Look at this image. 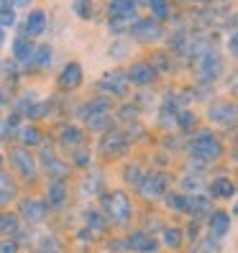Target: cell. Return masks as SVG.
<instances>
[{
	"instance_id": "52",
	"label": "cell",
	"mask_w": 238,
	"mask_h": 253,
	"mask_svg": "<svg viewBox=\"0 0 238 253\" xmlns=\"http://www.w3.org/2000/svg\"><path fill=\"white\" fill-rule=\"evenodd\" d=\"M3 164H5V159H3V154H0V171H3Z\"/></svg>"
},
{
	"instance_id": "56",
	"label": "cell",
	"mask_w": 238,
	"mask_h": 253,
	"mask_svg": "<svg viewBox=\"0 0 238 253\" xmlns=\"http://www.w3.org/2000/svg\"><path fill=\"white\" fill-rule=\"evenodd\" d=\"M34 253H41V251H34Z\"/></svg>"
},
{
	"instance_id": "13",
	"label": "cell",
	"mask_w": 238,
	"mask_h": 253,
	"mask_svg": "<svg viewBox=\"0 0 238 253\" xmlns=\"http://www.w3.org/2000/svg\"><path fill=\"white\" fill-rule=\"evenodd\" d=\"M207 233L215 241H223L231 233V215L226 210H213L210 217H207Z\"/></svg>"
},
{
	"instance_id": "23",
	"label": "cell",
	"mask_w": 238,
	"mask_h": 253,
	"mask_svg": "<svg viewBox=\"0 0 238 253\" xmlns=\"http://www.w3.org/2000/svg\"><path fill=\"white\" fill-rule=\"evenodd\" d=\"M207 189H210V197H215V200H231L236 195V184L228 176H215V179L207 184Z\"/></svg>"
},
{
	"instance_id": "3",
	"label": "cell",
	"mask_w": 238,
	"mask_h": 253,
	"mask_svg": "<svg viewBox=\"0 0 238 253\" xmlns=\"http://www.w3.org/2000/svg\"><path fill=\"white\" fill-rule=\"evenodd\" d=\"M223 72H226V62H223V56L215 49L207 51L192 64V77H195V82H202V84H215L223 77Z\"/></svg>"
},
{
	"instance_id": "44",
	"label": "cell",
	"mask_w": 238,
	"mask_h": 253,
	"mask_svg": "<svg viewBox=\"0 0 238 253\" xmlns=\"http://www.w3.org/2000/svg\"><path fill=\"white\" fill-rule=\"evenodd\" d=\"M226 46H228V54H231L233 59H238V28H233V31H231Z\"/></svg>"
},
{
	"instance_id": "1",
	"label": "cell",
	"mask_w": 238,
	"mask_h": 253,
	"mask_svg": "<svg viewBox=\"0 0 238 253\" xmlns=\"http://www.w3.org/2000/svg\"><path fill=\"white\" fill-rule=\"evenodd\" d=\"M187 154L197 161H218L223 156V141L218 138V133L213 128H202L197 133H192L187 141Z\"/></svg>"
},
{
	"instance_id": "12",
	"label": "cell",
	"mask_w": 238,
	"mask_h": 253,
	"mask_svg": "<svg viewBox=\"0 0 238 253\" xmlns=\"http://www.w3.org/2000/svg\"><path fill=\"white\" fill-rule=\"evenodd\" d=\"M47 26H49L47 13H44L41 8H34V10H28V16L23 21V36L36 39V36H41L44 31H47Z\"/></svg>"
},
{
	"instance_id": "15",
	"label": "cell",
	"mask_w": 238,
	"mask_h": 253,
	"mask_svg": "<svg viewBox=\"0 0 238 253\" xmlns=\"http://www.w3.org/2000/svg\"><path fill=\"white\" fill-rule=\"evenodd\" d=\"M34 51H36V43L28 39V36H16L13 39V43H10V54H13V59H16L18 64H31L34 62Z\"/></svg>"
},
{
	"instance_id": "48",
	"label": "cell",
	"mask_w": 238,
	"mask_h": 253,
	"mask_svg": "<svg viewBox=\"0 0 238 253\" xmlns=\"http://www.w3.org/2000/svg\"><path fill=\"white\" fill-rule=\"evenodd\" d=\"M0 72L3 74H8V77H16V62H0Z\"/></svg>"
},
{
	"instance_id": "28",
	"label": "cell",
	"mask_w": 238,
	"mask_h": 253,
	"mask_svg": "<svg viewBox=\"0 0 238 253\" xmlns=\"http://www.w3.org/2000/svg\"><path fill=\"white\" fill-rule=\"evenodd\" d=\"M85 123L90 128V133H108V130L115 128V118H113V113H102V115H95Z\"/></svg>"
},
{
	"instance_id": "9",
	"label": "cell",
	"mask_w": 238,
	"mask_h": 253,
	"mask_svg": "<svg viewBox=\"0 0 238 253\" xmlns=\"http://www.w3.org/2000/svg\"><path fill=\"white\" fill-rule=\"evenodd\" d=\"M8 161H10V167L16 169L21 176H26V179H34V176L39 174L36 159H34V154L28 151L26 146H16V148H10V151H8Z\"/></svg>"
},
{
	"instance_id": "33",
	"label": "cell",
	"mask_w": 238,
	"mask_h": 253,
	"mask_svg": "<svg viewBox=\"0 0 238 253\" xmlns=\"http://www.w3.org/2000/svg\"><path fill=\"white\" fill-rule=\"evenodd\" d=\"M51 59H54V51H51V46L49 43H36V51H34V67H39V69H47L49 64H51Z\"/></svg>"
},
{
	"instance_id": "34",
	"label": "cell",
	"mask_w": 238,
	"mask_h": 253,
	"mask_svg": "<svg viewBox=\"0 0 238 253\" xmlns=\"http://www.w3.org/2000/svg\"><path fill=\"white\" fill-rule=\"evenodd\" d=\"M205 189V179L200 174H185L182 176V192H187V195H202Z\"/></svg>"
},
{
	"instance_id": "55",
	"label": "cell",
	"mask_w": 238,
	"mask_h": 253,
	"mask_svg": "<svg viewBox=\"0 0 238 253\" xmlns=\"http://www.w3.org/2000/svg\"><path fill=\"white\" fill-rule=\"evenodd\" d=\"M5 3H8V0H0V8H3V5H5Z\"/></svg>"
},
{
	"instance_id": "11",
	"label": "cell",
	"mask_w": 238,
	"mask_h": 253,
	"mask_svg": "<svg viewBox=\"0 0 238 253\" xmlns=\"http://www.w3.org/2000/svg\"><path fill=\"white\" fill-rule=\"evenodd\" d=\"M82 80H85L82 64L80 62H67L62 67V72H59V77H56V87L62 92H74V90L82 87Z\"/></svg>"
},
{
	"instance_id": "41",
	"label": "cell",
	"mask_w": 238,
	"mask_h": 253,
	"mask_svg": "<svg viewBox=\"0 0 238 253\" xmlns=\"http://www.w3.org/2000/svg\"><path fill=\"white\" fill-rule=\"evenodd\" d=\"M128 21H123V18H118V16H108V31L110 34H115V36H123V34H128Z\"/></svg>"
},
{
	"instance_id": "43",
	"label": "cell",
	"mask_w": 238,
	"mask_h": 253,
	"mask_svg": "<svg viewBox=\"0 0 238 253\" xmlns=\"http://www.w3.org/2000/svg\"><path fill=\"white\" fill-rule=\"evenodd\" d=\"M108 54H110V59H123V56L128 54V43H126V41H113L110 49H108Z\"/></svg>"
},
{
	"instance_id": "38",
	"label": "cell",
	"mask_w": 238,
	"mask_h": 253,
	"mask_svg": "<svg viewBox=\"0 0 238 253\" xmlns=\"http://www.w3.org/2000/svg\"><path fill=\"white\" fill-rule=\"evenodd\" d=\"M85 220H87V225L95 228V230H105L108 228V215H102L100 210H87Z\"/></svg>"
},
{
	"instance_id": "40",
	"label": "cell",
	"mask_w": 238,
	"mask_h": 253,
	"mask_svg": "<svg viewBox=\"0 0 238 253\" xmlns=\"http://www.w3.org/2000/svg\"><path fill=\"white\" fill-rule=\"evenodd\" d=\"M18 23V18H16V8H13L10 3H5L3 8H0V26L3 28H13Z\"/></svg>"
},
{
	"instance_id": "29",
	"label": "cell",
	"mask_w": 238,
	"mask_h": 253,
	"mask_svg": "<svg viewBox=\"0 0 238 253\" xmlns=\"http://www.w3.org/2000/svg\"><path fill=\"white\" fill-rule=\"evenodd\" d=\"M18 141L26 146V148H31V146H41L44 136H41V130L36 126H21L18 130Z\"/></svg>"
},
{
	"instance_id": "54",
	"label": "cell",
	"mask_w": 238,
	"mask_h": 253,
	"mask_svg": "<svg viewBox=\"0 0 238 253\" xmlns=\"http://www.w3.org/2000/svg\"><path fill=\"white\" fill-rule=\"evenodd\" d=\"M233 212L238 215V200H236V205H233Z\"/></svg>"
},
{
	"instance_id": "35",
	"label": "cell",
	"mask_w": 238,
	"mask_h": 253,
	"mask_svg": "<svg viewBox=\"0 0 238 253\" xmlns=\"http://www.w3.org/2000/svg\"><path fill=\"white\" fill-rule=\"evenodd\" d=\"M123 176H126V182L131 184V187H141V182H143V176H146V171H143V167L141 164H128V167L123 169Z\"/></svg>"
},
{
	"instance_id": "42",
	"label": "cell",
	"mask_w": 238,
	"mask_h": 253,
	"mask_svg": "<svg viewBox=\"0 0 238 253\" xmlns=\"http://www.w3.org/2000/svg\"><path fill=\"white\" fill-rule=\"evenodd\" d=\"M49 113H51L49 102H34V105H31V110L26 113V118H31V121H39V118H47Z\"/></svg>"
},
{
	"instance_id": "16",
	"label": "cell",
	"mask_w": 238,
	"mask_h": 253,
	"mask_svg": "<svg viewBox=\"0 0 238 253\" xmlns=\"http://www.w3.org/2000/svg\"><path fill=\"white\" fill-rule=\"evenodd\" d=\"M59 143H62L64 148H69V151H77V148H82V146H85V133H82V128L72 126V123L59 126Z\"/></svg>"
},
{
	"instance_id": "31",
	"label": "cell",
	"mask_w": 238,
	"mask_h": 253,
	"mask_svg": "<svg viewBox=\"0 0 238 253\" xmlns=\"http://www.w3.org/2000/svg\"><path fill=\"white\" fill-rule=\"evenodd\" d=\"M72 13L80 21H93L95 18V0H72Z\"/></svg>"
},
{
	"instance_id": "26",
	"label": "cell",
	"mask_w": 238,
	"mask_h": 253,
	"mask_svg": "<svg viewBox=\"0 0 238 253\" xmlns=\"http://www.w3.org/2000/svg\"><path fill=\"white\" fill-rule=\"evenodd\" d=\"M213 202L207 195H190V215L192 217H210Z\"/></svg>"
},
{
	"instance_id": "25",
	"label": "cell",
	"mask_w": 238,
	"mask_h": 253,
	"mask_svg": "<svg viewBox=\"0 0 238 253\" xmlns=\"http://www.w3.org/2000/svg\"><path fill=\"white\" fill-rule=\"evenodd\" d=\"M143 8H148V16L156 18V21H161V23L169 21V18H172V13H174L172 0H146Z\"/></svg>"
},
{
	"instance_id": "24",
	"label": "cell",
	"mask_w": 238,
	"mask_h": 253,
	"mask_svg": "<svg viewBox=\"0 0 238 253\" xmlns=\"http://www.w3.org/2000/svg\"><path fill=\"white\" fill-rule=\"evenodd\" d=\"M67 200V187H64V179H51L49 182V189H47V205L49 210H59Z\"/></svg>"
},
{
	"instance_id": "47",
	"label": "cell",
	"mask_w": 238,
	"mask_h": 253,
	"mask_svg": "<svg viewBox=\"0 0 238 253\" xmlns=\"http://www.w3.org/2000/svg\"><path fill=\"white\" fill-rule=\"evenodd\" d=\"M87 161H90V154H87L85 148H77V151H74V164H80V167H87Z\"/></svg>"
},
{
	"instance_id": "8",
	"label": "cell",
	"mask_w": 238,
	"mask_h": 253,
	"mask_svg": "<svg viewBox=\"0 0 238 253\" xmlns=\"http://www.w3.org/2000/svg\"><path fill=\"white\" fill-rule=\"evenodd\" d=\"M172 184V176L167 171H146L143 182L139 187V195L146 200H159V197H167V189Z\"/></svg>"
},
{
	"instance_id": "19",
	"label": "cell",
	"mask_w": 238,
	"mask_h": 253,
	"mask_svg": "<svg viewBox=\"0 0 238 253\" xmlns=\"http://www.w3.org/2000/svg\"><path fill=\"white\" fill-rule=\"evenodd\" d=\"M41 164L51 174V179H64V176L69 174V167L51 151V148H41Z\"/></svg>"
},
{
	"instance_id": "14",
	"label": "cell",
	"mask_w": 238,
	"mask_h": 253,
	"mask_svg": "<svg viewBox=\"0 0 238 253\" xmlns=\"http://www.w3.org/2000/svg\"><path fill=\"white\" fill-rule=\"evenodd\" d=\"M139 0H110L108 3V16H118V18H123L128 23H133L139 16Z\"/></svg>"
},
{
	"instance_id": "27",
	"label": "cell",
	"mask_w": 238,
	"mask_h": 253,
	"mask_svg": "<svg viewBox=\"0 0 238 253\" xmlns=\"http://www.w3.org/2000/svg\"><path fill=\"white\" fill-rule=\"evenodd\" d=\"M167 207L172 212H180V215H190V195L187 192H167V197H164Z\"/></svg>"
},
{
	"instance_id": "37",
	"label": "cell",
	"mask_w": 238,
	"mask_h": 253,
	"mask_svg": "<svg viewBox=\"0 0 238 253\" xmlns=\"http://www.w3.org/2000/svg\"><path fill=\"white\" fill-rule=\"evenodd\" d=\"M18 130H21V115H18V113H10L5 121H3V130H0V138L18 136Z\"/></svg>"
},
{
	"instance_id": "49",
	"label": "cell",
	"mask_w": 238,
	"mask_h": 253,
	"mask_svg": "<svg viewBox=\"0 0 238 253\" xmlns=\"http://www.w3.org/2000/svg\"><path fill=\"white\" fill-rule=\"evenodd\" d=\"M8 3L16 8V10H23V8H28V5H34V0H8Z\"/></svg>"
},
{
	"instance_id": "18",
	"label": "cell",
	"mask_w": 238,
	"mask_h": 253,
	"mask_svg": "<svg viewBox=\"0 0 238 253\" xmlns=\"http://www.w3.org/2000/svg\"><path fill=\"white\" fill-rule=\"evenodd\" d=\"M128 248L139 253H159V241L154 235H148L146 230H136L128 235Z\"/></svg>"
},
{
	"instance_id": "10",
	"label": "cell",
	"mask_w": 238,
	"mask_h": 253,
	"mask_svg": "<svg viewBox=\"0 0 238 253\" xmlns=\"http://www.w3.org/2000/svg\"><path fill=\"white\" fill-rule=\"evenodd\" d=\"M126 72H128V80H131V84L136 87V90H141V87H151L159 80V72L154 69V64L148 62V59H139V62H133Z\"/></svg>"
},
{
	"instance_id": "51",
	"label": "cell",
	"mask_w": 238,
	"mask_h": 253,
	"mask_svg": "<svg viewBox=\"0 0 238 253\" xmlns=\"http://www.w3.org/2000/svg\"><path fill=\"white\" fill-rule=\"evenodd\" d=\"M3 43H5V28L0 26V46H3Z\"/></svg>"
},
{
	"instance_id": "7",
	"label": "cell",
	"mask_w": 238,
	"mask_h": 253,
	"mask_svg": "<svg viewBox=\"0 0 238 253\" xmlns=\"http://www.w3.org/2000/svg\"><path fill=\"white\" fill-rule=\"evenodd\" d=\"M131 136L126 133V128H113L108 133H102V138H100V154L102 156H108V159H115V156H121L126 154L128 148H131Z\"/></svg>"
},
{
	"instance_id": "36",
	"label": "cell",
	"mask_w": 238,
	"mask_h": 253,
	"mask_svg": "<svg viewBox=\"0 0 238 253\" xmlns=\"http://www.w3.org/2000/svg\"><path fill=\"white\" fill-rule=\"evenodd\" d=\"M161 238H164V243L169 246V248H180L182 246V241H185V230L182 228H174V225H169V228H164L161 230Z\"/></svg>"
},
{
	"instance_id": "21",
	"label": "cell",
	"mask_w": 238,
	"mask_h": 253,
	"mask_svg": "<svg viewBox=\"0 0 238 253\" xmlns=\"http://www.w3.org/2000/svg\"><path fill=\"white\" fill-rule=\"evenodd\" d=\"M148 62L154 64V69L159 72V77H161V74H174V72H177V59H174V54L167 51V49L151 51V59H148Z\"/></svg>"
},
{
	"instance_id": "17",
	"label": "cell",
	"mask_w": 238,
	"mask_h": 253,
	"mask_svg": "<svg viewBox=\"0 0 238 253\" xmlns=\"http://www.w3.org/2000/svg\"><path fill=\"white\" fill-rule=\"evenodd\" d=\"M47 212H49V205L44 202V200H36V197H26L23 202H21V215L31 222H41L44 217H47Z\"/></svg>"
},
{
	"instance_id": "45",
	"label": "cell",
	"mask_w": 238,
	"mask_h": 253,
	"mask_svg": "<svg viewBox=\"0 0 238 253\" xmlns=\"http://www.w3.org/2000/svg\"><path fill=\"white\" fill-rule=\"evenodd\" d=\"M0 253H18V243L13 238H0Z\"/></svg>"
},
{
	"instance_id": "46",
	"label": "cell",
	"mask_w": 238,
	"mask_h": 253,
	"mask_svg": "<svg viewBox=\"0 0 238 253\" xmlns=\"http://www.w3.org/2000/svg\"><path fill=\"white\" fill-rule=\"evenodd\" d=\"M108 248H110L113 253H115V251H131V248H128V238H118V241H110Z\"/></svg>"
},
{
	"instance_id": "22",
	"label": "cell",
	"mask_w": 238,
	"mask_h": 253,
	"mask_svg": "<svg viewBox=\"0 0 238 253\" xmlns=\"http://www.w3.org/2000/svg\"><path fill=\"white\" fill-rule=\"evenodd\" d=\"M102 113H110V97H105V95H97V97L87 100L85 105H82L80 118H82V121H90V118L102 115Z\"/></svg>"
},
{
	"instance_id": "39",
	"label": "cell",
	"mask_w": 238,
	"mask_h": 253,
	"mask_svg": "<svg viewBox=\"0 0 238 253\" xmlns=\"http://www.w3.org/2000/svg\"><path fill=\"white\" fill-rule=\"evenodd\" d=\"M139 113L141 110L133 105V102H126V105H121V108L115 110V118H118V121H126V123H133L139 118Z\"/></svg>"
},
{
	"instance_id": "50",
	"label": "cell",
	"mask_w": 238,
	"mask_h": 253,
	"mask_svg": "<svg viewBox=\"0 0 238 253\" xmlns=\"http://www.w3.org/2000/svg\"><path fill=\"white\" fill-rule=\"evenodd\" d=\"M231 92H233V95L238 97V72L233 74V80H231Z\"/></svg>"
},
{
	"instance_id": "20",
	"label": "cell",
	"mask_w": 238,
	"mask_h": 253,
	"mask_svg": "<svg viewBox=\"0 0 238 253\" xmlns=\"http://www.w3.org/2000/svg\"><path fill=\"white\" fill-rule=\"evenodd\" d=\"M197 126H200L197 110L185 108V110L177 113V133H180V136H192V133H197Z\"/></svg>"
},
{
	"instance_id": "30",
	"label": "cell",
	"mask_w": 238,
	"mask_h": 253,
	"mask_svg": "<svg viewBox=\"0 0 238 253\" xmlns=\"http://www.w3.org/2000/svg\"><path fill=\"white\" fill-rule=\"evenodd\" d=\"M13 197H16V179L0 171V207H5Z\"/></svg>"
},
{
	"instance_id": "53",
	"label": "cell",
	"mask_w": 238,
	"mask_h": 253,
	"mask_svg": "<svg viewBox=\"0 0 238 253\" xmlns=\"http://www.w3.org/2000/svg\"><path fill=\"white\" fill-rule=\"evenodd\" d=\"M233 159H236V161H238V146H236V148H233Z\"/></svg>"
},
{
	"instance_id": "32",
	"label": "cell",
	"mask_w": 238,
	"mask_h": 253,
	"mask_svg": "<svg viewBox=\"0 0 238 253\" xmlns=\"http://www.w3.org/2000/svg\"><path fill=\"white\" fill-rule=\"evenodd\" d=\"M16 233H18V215L0 212V238H13Z\"/></svg>"
},
{
	"instance_id": "6",
	"label": "cell",
	"mask_w": 238,
	"mask_h": 253,
	"mask_svg": "<svg viewBox=\"0 0 238 253\" xmlns=\"http://www.w3.org/2000/svg\"><path fill=\"white\" fill-rule=\"evenodd\" d=\"M205 118L213 126L233 128V126H238V102H233V100H213L205 110Z\"/></svg>"
},
{
	"instance_id": "5",
	"label": "cell",
	"mask_w": 238,
	"mask_h": 253,
	"mask_svg": "<svg viewBox=\"0 0 238 253\" xmlns=\"http://www.w3.org/2000/svg\"><path fill=\"white\" fill-rule=\"evenodd\" d=\"M102 207H105V215L110 222L115 225H126L133 215V207H131V200L123 189H113L110 195L102 197Z\"/></svg>"
},
{
	"instance_id": "2",
	"label": "cell",
	"mask_w": 238,
	"mask_h": 253,
	"mask_svg": "<svg viewBox=\"0 0 238 253\" xmlns=\"http://www.w3.org/2000/svg\"><path fill=\"white\" fill-rule=\"evenodd\" d=\"M128 36H131V41L141 43V46H154V43L167 39V28L161 21H156L151 16H141L128 26Z\"/></svg>"
},
{
	"instance_id": "4",
	"label": "cell",
	"mask_w": 238,
	"mask_h": 253,
	"mask_svg": "<svg viewBox=\"0 0 238 253\" xmlns=\"http://www.w3.org/2000/svg\"><path fill=\"white\" fill-rule=\"evenodd\" d=\"M95 92L105 97H128L131 92V80L126 69H110L95 82Z\"/></svg>"
}]
</instances>
